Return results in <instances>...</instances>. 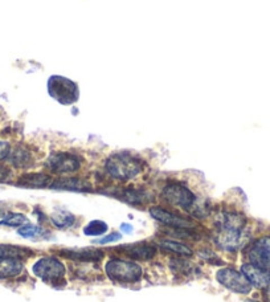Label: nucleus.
Wrapping results in <instances>:
<instances>
[{
    "instance_id": "nucleus-1",
    "label": "nucleus",
    "mask_w": 270,
    "mask_h": 302,
    "mask_svg": "<svg viewBox=\"0 0 270 302\" xmlns=\"http://www.w3.org/2000/svg\"><path fill=\"white\" fill-rule=\"evenodd\" d=\"M105 170L111 178L119 182L135 179L143 171V162L129 153H117L110 155L105 162Z\"/></svg>"
},
{
    "instance_id": "nucleus-2",
    "label": "nucleus",
    "mask_w": 270,
    "mask_h": 302,
    "mask_svg": "<svg viewBox=\"0 0 270 302\" xmlns=\"http://www.w3.org/2000/svg\"><path fill=\"white\" fill-rule=\"evenodd\" d=\"M105 272L109 278L122 284L138 283L143 274L139 264L135 261L120 260V259H110L105 264Z\"/></svg>"
},
{
    "instance_id": "nucleus-3",
    "label": "nucleus",
    "mask_w": 270,
    "mask_h": 302,
    "mask_svg": "<svg viewBox=\"0 0 270 302\" xmlns=\"http://www.w3.org/2000/svg\"><path fill=\"white\" fill-rule=\"evenodd\" d=\"M33 274L46 284H60L64 281L65 265L56 257H41L32 265Z\"/></svg>"
},
{
    "instance_id": "nucleus-4",
    "label": "nucleus",
    "mask_w": 270,
    "mask_h": 302,
    "mask_svg": "<svg viewBox=\"0 0 270 302\" xmlns=\"http://www.w3.org/2000/svg\"><path fill=\"white\" fill-rule=\"evenodd\" d=\"M162 198L171 205L182 210H192L196 205V196L187 185L182 183H168L163 187Z\"/></svg>"
},
{
    "instance_id": "nucleus-5",
    "label": "nucleus",
    "mask_w": 270,
    "mask_h": 302,
    "mask_svg": "<svg viewBox=\"0 0 270 302\" xmlns=\"http://www.w3.org/2000/svg\"><path fill=\"white\" fill-rule=\"evenodd\" d=\"M49 95L62 105H70L78 98V88L76 82L61 76H52L48 82Z\"/></svg>"
},
{
    "instance_id": "nucleus-6",
    "label": "nucleus",
    "mask_w": 270,
    "mask_h": 302,
    "mask_svg": "<svg viewBox=\"0 0 270 302\" xmlns=\"http://www.w3.org/2000/svg\"><path fill=\"white\" fill-rule=\"evenodd\" d=\"M45 166L55 174L66 175V174H75L82 166V159L78 155L66 151L53 153L46 158Z\"/></svg>"
},
{
    "instance_id": "nucleus-7",
    "label": "nucleus",
    "mask_w": 270,
    "mask_h": 302,
    "mask_svg": "<svg viewBox=\"0 0 270 302\" xmlns=\"http://www.w3.org/2000/svg\"><path fill=\"white\" fill-rule=\"evenodd\" d=\"M216 278L223 286L237 294H249L252 292V284L244 273L233 268H223L217 270Z\"/></svg>"
},
{
    "instance_id": "nucleus-8",
    "label": "nucleus",
    "mask_w": 270,
    "mask_h": 302,
    "mask_svg": "<svg viewBox=\"0 0 270 302\" xmlns=\"http://www.w3.org/2000/svg\"><path fill=\"white\" fill-rule=\"evenodd\" d=\"M247 228L234 229L228 227H216L215 241L218 248L224 250H238L247 243Z\"/></svg>"
},
{
    "instance_id": "nucleus-9",
    "label": "nucleus",
    "mask_w": 270,
    "mask_h": 302,
    "mask_svg": "<svg viewBox=\"0 0 270 302\" xmlns=\"http://www.w3.org/2000/svg\"><path fill=\"white\" fill-rule=\"evenodd\" d=\"M251 264L270 273V236L261 237L252 244L247 252Z\"/></svg>"
},
{
    "instance_id": "nucleus-10",
    "label": "nucleus",
    "mask_w": 270,
    "mask_h": 302,
    "mask_svg": "<svg viewBox=\"0 0 270 302\" xmlns=\"http://www.w3.org/2000/svg\"><path fill=\"white\" fill-rule=\"evenodd\" d=\"M150 215L155 220L160 221L162 224L168 225V227L179 228V229H193L192 227H195V223L191 219L183 218L180 215L167 211L162 207H151Z\"/></svg>"
},
{
    "instance_id": "nucleus-11",
    "label": "nucleus",
    "mask_w": 270,
    "mask_h": 302,
    "mask_svg": "<svg viewBox=\"0 0 270 302\" xmlns=\"http://www.w3.org/2000/svg\"><path fill=\"white\" fill-rule=\"evenodd\" d=\"M59 254L68 260L80 261V263H95L104 259L105 252L97 248H73V249L60 250Z\"/></svg>"
},
{
    "instance_id": "nucleus-12",
    "label": "nucleus",
    "mask_w": 270,
    "mask_h": 302,
    "mask_svg": "<svg viewBox=\"0 0 270 302\" xmlns=\"http://www.w3.org/2000/svg\"><path fill=\"white\" fill-rule=\"evenodd\" d=\"M241 272L251 281L252 286L264 292H270V273L260 269L251 263L244 264L241 267Z\"/></svg>"
},
{
    "instance_id": "nucleus-13",
    "label": "nucleus",
    "mask_w": 270,
    "mask_h": 302,
    "mask_svg": "<svg viewBox=\"0 0 270 302\" xmlns=\"http://www.w3.org/2000/svg\"><path fill=\"white\" fill-rule=\"evenodd\" d=\"M117 249L124 252L129 257H131L133 260L140 261L153 260L156 254V247H154V245L149 243L129 244V245H124V247H119Z\"/></svg>"
},
{
    "instance_id": "nucleus-14",
    "label": "nucleus",
    "mask_w": 270,
    "mask_h": 302,
    "mask_svg": "<svg viewBox=\"0 0 270 302\" xmlns=\"http://www.w3.org/2000/svg\"><path fill=\"white\" fill-rule=\"evenodd\" d=\"M51 187L55 190H66V191H78V192H88L91 191V184L89 182H86L85 179L81 178H68V176H64V178H59L53 180Z\"/></svg>"
},
{
    "instance_id": "nucleus-15",
    "label": "nucleus",
    "mask_w": 270,
    "mask_h": 302,
    "mask_svg": "<svg viewBox=\"0 0 270 302\" xmlns=\"http://www.w3.org/2000/svg\"><path fill=\"white\" fill-rule=\"evenodd\" d=\"M23 261L15 257H0V280L13 278L23 272Z\"/></svg>"
},
{
    "instance_id": "nucleus-16",
    "label": "nucleus",
    "mask_w": 270,
    "mask_h": 302,
    "mask_svg": "<svg viewBox=\"0 0 270 302\" xmlns=\"http://www.w3.org/2000/svg\"><path fill=\"white\" fill-rule=\"evenodd\" d=\"M52 182V178L46 174L32 172V174H26V175L20 176L17 180V185L31 187V189H44V187H51Z\"/></svg>"
},
{
    "instance_id": "nucleus-17",
    "label": "nucleus",
    "mask_w": 270,
    "mask_h": 302,
    "mask_svg": "<svg viewBox=\"0 0 270 302\" xmlns=\"http://www.w3.org/2000/svg\"><path fill=\"white\" fill-rule=\"evenodd\" d=\"M114 195L130 204L140 205L147 200L146 192L135 189H119L114 192Z\"/></svg>"
},
{
    "instance_id": "nucleus-18",
    "label": "nucleus",
    "mask_w": 270,
    "mask_h": 302,
    "mask_svg": "<svg viewBox=\"0 0 270 302\" xmlns=\"http://www.w3.org/2000/svg\"><path fill=\"white\" fill-rule=\"evenodd\" d=\"M7 159L10 160V163L12 166L24 169V167L31 166V163H32V155H31L30 151L27 149H24V147H16V149L11 151Z\"/></svg>"
},
{
    "instance_id": "nucleus-19",
    "label": "nucleus",
    "mask_w": 270,
    "mask_h": 302,
    "mask_svg": "<svg viewBox=\"0 0 270 302\" xmlns=\"http://www.w3.org/2000/svg\"><path fill=\"white\" fill-rule=\"evenodd\" d=\"M51 221L59 229H66V228H70L75 224L76 218L75 215L65 211V210H57L51 215Z\"/></svg>"
},
{
    "instance_id": "nucleus-20",
    "label": "nucleus",
    "mask_w": 270,
    "mask_h": 302,
    "mask_svg": "<svg viewBox=\"0 0 270 302\" xmlns=\"http://www.w3.org/2000/svg\"><path fill=\"white\" fill-rule=\"evenodd\" d=\"M30 256H32V250L28 248L11 245V244H0V257H15L24 260Z\"/></svg>"
},
{
    "instance_id": "nucleus-21",
    "label": "nucleus",
    "mask_w": 270,
    "mask_h": 302,
    "mask_svg": "<svg viewBox=\"0 0 270 302\" xmlns=\"http://www.w3.org/2000/svg\"><path fill=\"white\" fill-rule=\"evenodd\" d=\"M159 247L164 250H168L171 253L179 254V256H186L189 257L192 256V249L183 243H178V241L174 240H163L159 243Z\"/></svg>"
},
{
    "instance_id": "nucleus-22",
    "label": "nucleus",
    "mask_w": 270,
    "mask_h": 302,
    "mask_svg": "<svg viewBox=\"0 0 270 302\" xmlns=\"http://www.w3.org/2000/svg\"><path fill=\"white\" fill-rule=\"evenodd\" d=\"M28 224V219L26 215L16 214V212H11L8 215H4L2 220H0V225H7V227H23V225Z\"/></svg>"
},
{
    "instance_id": "nucleus-23",
    "label": "nucleus",
    "mask_w": 270,
    "mask_h": 302,
    "mask_svg": "<svg viewBox=\"0 0 270 302\" xmlns=\"http://www.w3.org/2000/svg\"><path fill=\"white\" fill-rule=\"evenodd\" d=\"M108 224L102 220H93L90 221L86 227L84 228V234L86 236H101L108 232Z\"/></svg>"
},
{
    "instance_id": "nucleus-24",
    "label": "nucleus",
    "mask_w": 270,
    "mask_h": 302,
    "mask_svg": "<svg viewBox=\"0 0 270 302\" xmlns=\"http://www.w3.org/2000/svg\"><path fill=\"white\" fill-rule=\"evenodd\" d=\"M17 234L21 237H26V239H28V237H35L37 236V235L41 234V228L36 227V225L33 224H26L17 229Z\"/></svg>"
},
{
    "instance_id": "nucleus-25",
    "label": "nucleus",
    "mask_w": 270,
    "mask_h": 302,
    "mask_svg": "<svg viewBox=\"0 0 270 302\" xmlns=\"http://www.w3.org/2000/svg\"><path fill=\"white\" fill-rule=\"evenodd\" d=\"M122 235L118 234V232H113L110 235H106V236L101 237V239H97L94 240V244H109V243H114V241L120 240Z\"/></svg>"
},
{
    "instance_id": "nucleus-26",
    "label": "nucleus",
    "mask_w": 270,
    "mask_h": 302,
    "mask_svg": "<svg viewBox=\"0 0 270 302\" xmlns=\"http://www.w3.org/2000/svg\"><path fill=\"white\" fill-rule=\"evenodd\" d=\"M12 178V170L10 167L0 165V183L8 182Z\"/></svg>"
},
{
    "instance_id": "nucleus-27",
    "label": "nucleus",
    "mask_w": 270,
    "mask_h": 302,
    "mask_svg": "<svg viewBox=\"0 0 270 302\" xmlns=\"http://www.w3.org/2000/svg\"><path fill=\"white\" fill-rule=\"evenodd\" d=\"M11 153V146L10 143L6 142V141H0V160L7 159L8 155Z\"/></svg>"
},
{
    "instance_id": "nucleus-28",
    "label": "nucleus",
    "mask_w": 270,
    "mask_h": 302,
    "mask_svg": "<svg viewBox=\"0 0 270 302\" xmlns=\"http://www.w3.org/2000/svg\"><path fill=\"white\" fill-rule=\"evenodd\" d=\"M120 229H122V232H125V234H131V232H133V227H131L130 224H122L120 225Z\"/></svg>"
},
{
    "instance_id": "nucleus-29",
    "label": "nucleus",
    "mask_w": 270,
    "mask_h": 302,
    "mask_svg": "<svg viewBox=\"0 0 270 302\" xmlns=\"http://www.w3.org/2000/svg\"><path fill=\"white\" fill-rule=\"evenodd\" d=\"M4 215H6V211H4L3 208H0V218H3Z\"/></svg>"
},
{
    "instance_id": "nucleus-30",
    "label": "nucleus",
    "mask_w": 270,
    "mask_h": 302,
    "mask_svg": "<svg viewBox=\"0 0 270 302\" xmlns=\"http://www.w3.org/2000/svg\"><path fill=\"white\" fill-rule=\"evenodd\" d=\"M245 302H260V301H254V299H248V301H245Z\"/></svg>"
}]
</instances>
